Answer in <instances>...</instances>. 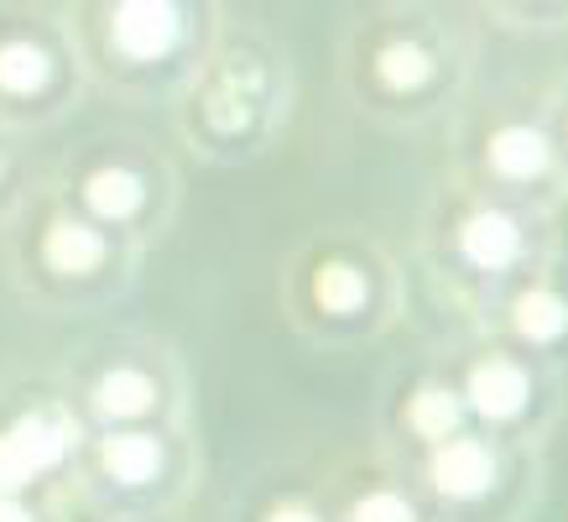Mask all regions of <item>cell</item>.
<instances>
[{"instance_id": "obj_1", "label": "cell", "mask_w": 568, "mask_h": 522, "mask_svg": "<svg viewBox=\"0 0 568 522\" xmlns=\"http://www.w3.org/2000/svg\"><path fill=\"white\" fill-rule=\"evenodd\" d=\"M199 486V439L189 418L84 429L73 444L69 502L89 518H162L183 512Z\"/></svg>"}, {"instance_id": "obj_2", "label": "cell", "mask_w": 568, "mask_h": 522, "mask_svg": "<svg viewBox=\"0 0 568 522\" xmlns=\"http://www.w3.org/2000/svg\"><path fill=\"white\" fill-rule=\"evenodd\" d=\"M11 272L37 309L89 313L115 303L146 251L94 225L63 193H32L11 214Z\"/></svg>"}, {"instance_id": "obj_3", "label": "cell", "mask_w": 568, "mask_h": 522, "mask_svg": "<svg viewBox=\"0 0 568 522\" xmlns=\"http://www.w3.org/2000/svg\"><path fill=\"white\" fill-rule=\"evenodd\" d=\"M558 209L517 204V199H496V193L465 189L448 204L444 230L428 241V272L433 288L448 293V303L459 309V319L506 293L511 282H521L532 267L558 257V230H552Z\"/></svg>"}, {"instance_id": "obj_4", "label": "cell", "mask_w": 568, "mask_h": 522, "mask_svg": "<svg viewBox=\"0 0 568 522\" xmlns=\"http://www.w3.org/2000/svg\"><path fill=\"white\" fill-rule=\"evenodd\" d=\"M542 450L465 423L417 454H386L433 522H527L542 491Z\"/></svg>"}, {"instance_id": "obj_5", "label": "cell", "mask_w": 568, "mask_h": 522, "mask_svg": "<svg viewBox=\"0 0 568 522\" xmlns=\"http://www.w3.org/2000/svg\"><path fill=\"white\" fill-rule=\"evenodd\" d=\"M407 282L386 251H303L282 267V309L297 334L318 345H365L392 330Z\"/></svg>"}, {"instance_id": "obj_6", "label": "cell", "mask_w": 568, "mask_h": 522, "mask_svg": "<svg viewBox=\"0 0 568 522\" xmlns=\"http://www.w3.org/2000/svg\"><path fill=\"white\" fill-rule=\"evenodd\" d=\"M84 429L110 423H156L189 418V377L173 345L152 334H110L69 365V382L58 387Z\"/></svg>"}, {"instance_id": "obj_7", "label": "cell", "mask_w": 568, "mask_h": 522, "mask_svg": "<svg viewBox=\"0 0 568 522\" xmlns=\"http://www.w3.org/2000/svg\"><path fill=\"white\" fill-rule=\"evenodd\" d=\"M448 377L465 398L469 423H480L490 434L521 439V444H548L558 418H564L568 377L527 361V355H517L490 334H459V345L448 350Z\"/></svg>"}, {"instance_id": "obj_8", "label": "cell", "mask_w": 568, "mask_h": 522, "mask_svg": "<svg viewBox=\"0 0 568 522\" xmlns=\"http://www.w3.org/2000/svg\"><path fill=\"white\" fill-rule=\"evenodd\" d=\"M282 73L256 42L209 48L189 73V141L204 157H230L276 131L282 121Z\"/></svg>"}, {"instance_id": "obj_9", "label": "cell", "mask_w": 568, "mask_h": 522, "mask_svg": "<svg viewBox=\"0 0 568 522\" xmlns=\"http://www.w3.org/2000/svg\"><path fill=\"white\" fill-rule=\"evenodd\" d=\"M193 52V0H79V58L125 94Z\"/></svg>"}, {"instance_id": "obj_10", "label": "cell", "mask_w": 568, "mask_h": 522, "mask_svg": "<svg viewBox=\"0 0 568 522\" xmlns=\"http://www.w3.org/2000/svg\"><path fill=\"white\" fill-rule=\"evenodd\" d=\"M465 330L490 334L527 361L568 377V257L558 251L521 282H511L506 293L480 303L465 319Z\"/></svg>"}, {"instance_id": "obj_11", "label": "cell", "mask_w": 568, "mask_h": 522, "mask_svg": "<svg viewBox=\"0 0 568 522\" xmlns=\"http://www.w3.org/2000/svg\"><path fill=\"white\" fill-rule=\"evenodd\" d=\"M156 173H162V168H146V162H131V157H94V162H84V168L73 173L63 199H73L94 225H104L110 235H121L125 245L152 251L156 235L173 220Z\"/></svg>"}, {"instance_id": "obj_12", "label": "cell", "mask_w": 568, "mask_h": 522, "mask_svg": "<svg viewBox=\"0 0 568 522\" xmlns=\"http://www.w3.org/2000/svg\"><path fill=\"white\" fill-rule=\"evenodd\" d=\"M69 48L37 27L0 21V131L27 137L69 100Z\"/></svg>"}, {"instance_id": "obj_13", "label": "cell", "mask_w": 568, "mask_h": 522, "mask_svg": "<svg viewBox=\"0 0 568 522\" xmlns=\"http://www.w3.org/2000/svg\"><path fill=\"white\" fill-rule=\"evenodd\" d=\"M73 444L79 418L63 392L11 413L0 423V491H69Z\"/></svg>"}, {"instance_id": "obj_14", "label": "cell", "mask_w": 568, "mask_h": 522, "mask_svg": "<svg viewBox=\"0 0 568 522\" xmlns=\"http://www.w3.org/2000/svg\"><path fill=\"white\" fill-rule=\"evenodd\" d=\"M459 183L496 193V199H517V204L558 209L564 173H558V157H552L542 121H500L485 131L480 157H475V168L459 173Z\"/></svg>"}, {"instance_id": "obj_15", "label": "cell", "mask_w": 568, "mask_h": 522, "mask_svg": "<svg viewBox=\"0 0 568 522\" xmlns=\"http://www.w3.org/2000/svg\"><path fill=\"white\" fill-rule=\"evenodd\" d=\"M444 42L428 27H386L365 48V89L381 104H423L444 94Z\"/></svg>"}, {"instance_id": "obj_16", "label": "cell", "mask_w": 568, "mask_h": 522, "mask_svg": "<svg viewBox=\"0 0 568 522\" xmlns=\"http://www.w3.org/2000/svg\"><path fill=\"white\" fill-rule=\"evenodd\" d=\"M465 398L448 371H428V377H413V387L396 398L392 418H386V439H381V454H417L448 439L454 429H465Z\"/></svg>"}, {"instance_id": "obj_17", "label": "cell", "mask_w": 568, "mask_h": 522, "mask_svg": "<svg viewBox=\"0 0 568 522\" xmlns=\"http://www.w3.org/2000/svg\"><path fill=\"white\" fill-rule=\"evenodd\" d=\"M328 518L334 522H433V512L423 506V496L407 486V475L381 454V465L371 481L328 496Z\"/></svg>"}, {"instance_id": "obj_18", "label": "cell", "mask_w": 568, "mask_h": 522, "mask_svg": "<svg viewBox=\"0 0 568 522\" xmlns=\"http://www.w3.org/2000/svg\"><path fill=\"white\" fill-rule=\"evenodd\" d=\"M0 522H73L69 491H0Z\"/></svg>"}, {"instance_id": "obj_19", "label": "cell", "mask_w": 568, "mask_h": 522, "mask_svg": "<svg viewBox=\"0 0 568 522\" xmlns=\"http://www.w3.org/2000/svg\"><path fill=\"white\" fill-rule=\"evenodd\" d=\"M32 199V183L21 173V152H17V137L0 131V230L11 225V214Z\"/></svg>"}, {"instance_id": "obj_20", "label": "cell", "mask_w": 568, "mask_h": 522, "mask_svg": "<svg viewBox=\"0 0 568 522\" xmlns=\"http://www.w3.org/2000/svg\"><path fill=\"white\" fill-rule=\"evenodd\" d=\"M251 522H334V518H328V496L287 491V496H272V502L251 506Z\"/></svg>"}, {"instance_id": "obj_21", "label": "cell", "mask_w": 568, "mask_h": 522, "mask_svg": "<svg viewBox=\"0 0 568 522\" xmlns=\"http://www.w3.org/2000/svg\"><path fill=\"white\" fill-rule=\"evenodd\" d=\"M542 131L552 141V157H558V173H564V189H568V110L558 121H542Z\"/></svg>"}, {"instance_id": "obj_22", "label": "cell", "mask_w": 568, "mask_h": 522, "mask_svg": "<svg viewBox=\"0 0 568 522\" xmlns=\"http://www.w3.org/2000/svg\"><path fill=\"white\" fill-rule=\"evenodd\" d=\"M496 11H532V17H558L564 11V0H496Z\"/></svg>"}, {"instance_id": "obj_23", "label": "cell", "mask_w": 568, "mask_h": 522, "mask_svg": "<svg viewBox=\"0 0 568 522\" xmlns=\"http://www.w3.org/2000/svg\"><path fill=\"white\" fill-rule=\"evenodd\" d=\"M94 522H189L183 512H162V518H94Z\"/></svg>"}]
</instances>
